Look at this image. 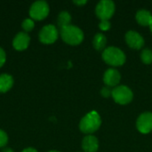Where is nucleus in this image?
I'll return each instance as SVG.
<instances>
[{
  "label": "nucleus",
  "mask_w": 152,
  "mask_h": 152,
  "mask_svg": "<svg viewBox=\"0 0 152 152\" xmlns=\"http://www.w3.org/2000/svg\"><path fill=\"white\" fill-rule=\"evenodd\" d=\"M102 125V119L100 115L96 111H91L87 113L80 121L79 128L84 134H93L96 132Z\"/></svg>",
  "instance_id": "nucleus-1"
},
{
  "label": "nucleus",
  "mask_w": 152,
  "mask_h": 152,
  "mask_svg": "<svg viewBox=\"0 0 152 152\" xmlns=\"http://www.w3.org/2000/svg\"><path fill=\"white\" fill-rule=\"evenodd\" d=\"M61 36L62 40L71 45H79L84 39L83 31L77 26L69 25L61 28Z\"/></svg>",
  "instance_id": "nucleus-2"
},
{
  "label": "nucleus",
  "mask_w": 152,
  "mask_h": 152,
  "mask_svg": "<svg viewBox=\"0 0 152 152\" xmlns=\"http://www.w3.org/2000/svg\"><path fill=\"white\" fill-rule=\"evenodd\" d=\"M102 59L107 64L114 67L121 66L126 62L125 53L122 50L115 46H110L104 49L102 53Z\"/></svg>",
  "instance_id": "nucleus-3"
},
{
  "label": "nucleus",
  "mask_w": 152,
  "mask_h": 152,
  "mask_svg": "<svg viewBox=\"0 0 152 152\" xmlns=\"http://www.w3.org/2000/svg\"><path fill=\"white\" fill-rule=\"evenodd\" d=\"M111 96L117 103L126 105L132 102L134 94L129 87L126 86H118L114 87L111 92Z\"/></svg>",
  "instance_id": "nucleus-4"
},
{
  "label": "nucleus",
  "mask_w": 152,
  "mask_h": 152,
  "mask_svg": "<svg viewBox=\"0 0 152 152\" xmlns=\"http://www.w3.org/2000/svg\"><path fill=\"white\" fill-rule=\"evenodd\" d=\"M115 12V4L110 0L100 1L95 8V13L101 20H109Z\"/></svg>",
  "instance_id": "nucleus-5"
},
{
  "label": "nucleus",
  "mask_w": 152,
  "mask_h": 152,
  "mask_svg": "<svg viewBox=\"0 0 152 152\" xmlns=\"http://www.w3.org/2000/svg\"><path fill=\"white\" fill-rule=\"evenodd\" d=\"M49 13V6L45 1L35 2L30 8L29 15L33 20H40L45 19Z\"/></svg>",
  "instance_id": "nucleus-6"
},
{
  "label": "nucleus",
  "mask_w": 152,
  "mask_h": 152,
  "mask_svg": "<svg viewBox=\"0 0 152 152\" xmlns=\"http://www.w3.org/2000/svg\"><path fill=\"white\" fill-rule=\"evenodd\" d=\"M58 38V30L53 25H46L45 26L40 33L39 39L44 44H53Z\"/></svg>",
  "instance_id": "nucleus-7"
},
{
  "label": "nucleus",
  "mask_w": 152,
  "mask_h": 152,
  "mask_svg": "<svg viewBox=\"0 0 152 152\" xmlns=\"http://www.w3.org/2000/svg\"><path fill=\"white\" fill-rule=\"evenodd\" d=\"M136 127L142 134H149L152 131V113L144 112L141 114L136 122Z\"/></svg>",
  "instance_id": "nucleus-8"
},
{
  "label": "nucleus",
  "mask_w": 152,
  "mask_h": 152,
  "mask_svg": "<svg viewBox=\"0 0 152 152\" xmlns=\"http://www.w3.org/2000/svg\"><path fill=\"white\" fill-rule=\"evenodd\" d=\"M126 42L130 48L140 50L144 45L143 37L136 31H128L126 34Z\"/></svg>",
  "instance_id": "nucleus-9"
},
{
  "label": "nucleus",
  "mask_w": 152,
  "mask_h": 152,
  "mask_svg": "<svg viewBox=\"0 0 152 152\" xmlns=\"http://www.w3.org/2000/svg\"><path fill=\"white\" fill-rule=\"evenodd\" d=\"M121 79V76L117 69H109L105 71L103 75V82L107 86L110 87H116Z\"/></svg>",
  "instance_id": "nucleus-10"
},
{
  "label": "nucleus",
  "mask_w": 152,
  "mask_h": 152,
  "mask_svg": "<svg viewBox=\"0 0 152 152\" xmlns=\"http://www.w3.org/2000/svg\"><path fill=\"white\" fill-rule=\"evenodd\" d=\"M82 149L85 152H96L99 149V142L95 136L86 135L82 141Z\"/></svg>",
  "instance_id": "nucleus-11"
},
{
  "label": "nucleus",
  "mask_w": 152,
  "mask_h": 152,
  "mask_svg": "<svg viewBox=\"0 0 152 152\" xmlns=\"http://www.w3.org/2000/svg\"><path fill=\"white\" fill-rule=\"evenodd\" d=\"M29 41H30V38L28 36V34H26L24 32H20V33L17 34V36L14 37L12 45L16 50L22 51V50H25L28 46Z\"/></svg>",
  "instance_id": "nucleus-12"
},
{
  "label": "nucleus",
  "mask_w": 152,
  "mask_h": 152,
  "mask_svg": "<svg viewBox=\"0 0 152 152\" xmlns=\"http://www.w3.org/2000/svg\"><path fill=\"white\" fill-rule=\"evenodd\" d=\"M136 21L142 26H149L152 24V14L147 10H140L136 12Z\"/></svg>",
  "instance_id": "nucleus-13"
},
{
  "label": "nucleus",
  "mask_w": 152,
  "mask_h": 152,
  "mask_svg": "<svg viewBox=\"0 0 152 152\" xmlns=\"http://www.w3.org/2000/svg\"><path fill=\"white\" fill-rule=\"evenodd\" d=\"M13 85V79L10 75L3 74L0 76V93H5Z\"/></svg>",
  "instance_id": "nucleus-14"
},
{
  "label": "nucleus",
  "mask_w": 152,
  "mask_h": 152,
  "mask_svg": "<svg viewBox=\"0 0 152 152\" xmlns=\"http://www.w3.org/2000/svg\"><path fill=\"white\" fill-rule=\"evenodd\" d=\"M107 44V39L103 34L98 33L94 36V40H93V45L95 50L101 51L105 48V45Z\"/></svg>",
  "instance_id": "nucleus-15"
},
{
  "label": "nucleus",
  "mask_w": 152,
  "mask_h": 152,
  "mask_svg": "<svg viewBox=\"0 0 152 152\" xmlns=\"http://www.w3.org/2000/svg\"><path fill=\"white\" fill-rule=\"evenodd\" d=\"M71 16L68 12H61L58 16V25L61 28L70 25Z\"/></svg>",
  "instance_id": "nucleus-16"
},
{
  "label": "nucleus",
  "mask_w": 152,
  "mask_h": 152,
  "mask_svg": "<svg viewBox=\"0 0 152 152\" xmlns=\"http://www.w3.org/2000/svg\"><path fill=\"white\" fill-rule=\"evenodd\" d=\"M141 59L144 64H151L152 62V51L146 48L141 53Z\"/></svg>",
  "instance_id": "nucleus-17"
},
{
  "label": "nucleus",
  "mask_w": 152,
  "mask_h": 152,
  "mask_svg": "<svg viewBox=\"0 0 152 152\" xmlns=\"http://www.w3.org/2000/svg\"><path fill=\"white\" fill-rule=\"evenodd\" d=\"M34 25H35V23H34L33 20H31V19H26L22 22V28L25 31L32 30V28H34Z\"/></svg>",
  "instance_id": "nucleus-18"
},
{
  "label": "nucleus",
  "mask_w": 152,
  "mask_h": 152,
  "mask_svg": "<svg viewBox=\"0 0 152 152\" xmlns=\"http://www.w3.org/2000/svg\"><path fill=\"white\" fill-rule=\"evenodd\" d=\"M99 28L102 31H107L110 28V22L109 20H101L99 24Z\"/></svg>",
  "instance_id": "nucleus-19"
},
{
  "label": "nucleus",
  "mask_w": 152,
  "mask_h": 152,
  "mask_svg": "<svg viewBox=\"0 0 152 152\" xmlns=\"http://www.w3.org/2000/svg\"><path fill=\"white\" fill-rule=\"evenodd\" d=\"M7 141H8L7 134L4 131L0 130V148L4 147L7 143Z\"/></svg>",
  "instance_id": "nucleus-20"
},
{
  "label": "nucleus",
  "mask_w": 152,
  "mask_h": 152,
  "mask_svg": "<svg viewBox=\"0 0 152 152\" xmlns=\"http://www.w3.org/2000/svg\"><path fill=\"white\" fill-rule=\"evenodd\" d=\"M111 92H112V91H110V89L109 87H103V88L101 90V94H102L103 97L108 98V97H110V96L111 95Z\"/></svg>",
  "instance_id": "nucleus-21"
},
{
  "label": "nucleus",
  "mask_w": 152,
  "mask_h": 152,
  "mask_svg": "<svg viewBox=\"0 0 152 152\" xmlns=\"http://www.w3.org/2000/svg\"><path fill=\"white\" fill-rule=\"evenodd\" d=\"M5 53H4V51L2 49V48H0V67H2L3 65H4V61H5Z\"/></svg>",
  "instance_id": "nucleus-22"
},
{
  "label": "nucleus",
  "mask_w": 152,
  "mask_h": 152,
  "mask_svg": "<svg viewBox=\"0 0 152 152\" xmlns=\"http://www.w3.org/2000/svg\"><path fill=\"white\" fill-rule=\"evenodd\" d=\"M74 4H78V5H82V4H86V0H83V1H74Z\"/></svg>",
  "instance_id": "nucleus-23"
},
{
  "label": "nucleus",
  "mask_w": 152,
  "mask_h": 152,
  "mask_svg": "<svg viewBox=\"0 0 152 152\" xmlns=\"http://www.w3.org/2000/svg\"><path fill=\"white\" fill-rule=\"evenodd\" d=\"M22 152H37L35 149H32V148H28V149H25Z\"/></svg>",
  "instance_id": "nucleus-24"
},
{
  "label": "nucleus",
  "mask_w": 152,
  "mask_h": 152,
  "mask_svg": "<svg viewBox=\"0 0 152 152\" xmlns=\"http://www.w3.org/2000/svg\"><path fill=\"white\" fill-rule=\"evenodd\" d=\"M2 152H13L11 149H9V148H7V149H4L3 150V151Z\"/></svg>",
  "instance_id": "nucleus-25"
},
{
  "label": "nucleus",
  "mask_w": 152,
  "mask_h": 152,
  "mask_svg": "<svg viewBox=\"0 0 152 152\" xmlns=\"http://www.w3.org/2000/svg\"><path fill=\"white\" fill-rule=\"evenodd\" d=\"M150 28H151V33H152V24L151 25V27H150Z\"/></svg>",
  "instance_id": "nucleus-26"
},
{
  "label": "nucleus",
  "mask_w": 152,
  "mask_h": 152,
  "mask_svg": "<svg viewBox=\"0 0 152 152\" xmlns=\"http://www.w3.org/2000/svg\"><path fill=\"white\" fill-rule=\"evenodd\" d=\"M49 152H59V151H49Z\"/></svg>",
  "instance_id": "nucleus-27"
}]
</instances>
